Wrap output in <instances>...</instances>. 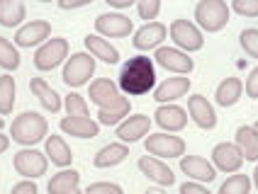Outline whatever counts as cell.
<instances>
[{"instance_id": "1", "label": "cell", "mask_w": 258, "mask_h": 194, "mask_svg": "<svg viewBox=\"0 0 258 194\" xmlns=\"http://www.w3.org/2000/svg\"><path fill=\"white\" fill-rule=\"evenodd\" d=\"M119 90L124 95H146L149 90L156 87V68H154V58L149 56H132L127 63H122L119 68Z\"/></svg>"}, {"instance_id": "2", "label": "cell", "mask_w": 258, "mask_h": 194, "mask_svg": "<svg viewBox=\"0 0 258 194\" xmlns=\"http://www.w3.org/2000/svg\"><path fill=\"white\" fill-rule=\"evenodd\" d=\"M10 136L22 146H34L49 136V124L39 112H22L13 119Z\"/></svg>"}, {"instance_id": "3", "label": "cell", "mask_w": 258, "mask_h": 194, "mask_svg": "<svg viewBox=\"0 0 258 194\" xmlns=\"http://www.w3.org/2000/svg\"><path fill=\"white\" fill-rule=\"evenodd\" d=\"M90 102L98 105L100 110L105 112H117V110H124L129 107V100L122 97V90L119 85L112 83L110 78H98L90 83Z\"/></svg>"}, {"instance_id": "4", "label": "cell", "mask_w": 258, "mask_h": 194, "mask_svg": "<svg viewBox=\"0 0 258 194\" xmlns=\"http://www.w3.org/2000/svg\"><path fill=\"white\" fill-rule=\"evenodd\" d=\"M93 73H95V56L78 51V54H71V58H66L61 80L69 87H81L93 78Z\"/></svg>"}, {"instance_id": "5", "label": "cell", "mask_w": 258, "mask_h": 194, "mask_svg": "<svg viewBox=\"0 0 258 194\" xmlns=\"http://www.w3.org/2000/svg\"><path fill=\"white\" fill-rule=\"evenodd\" d=\"M195 20L205 32H219L229 22V8L224 0H200L195 5Z\"/></svg>"}, {"instance_id": "6", "label": "cell", "mask_w": 258, "mask_h": 194, "mask_svg": "<svg viewBox=\"0 0 258 194\" xmlns=\"http://www.w3.org/2000/svg\"><path fill=\"white\" fill-rule=\"evenodd\" d=\"M13 165H15V170H17V175H22L25 180H37V177L46 175L49 158H46V153L27 146V148H22V151L15 153Z\"/></svg>"}, {"instance_id": "7", "label": "cell", "mask_w": 258, "mask_h": 194, "mask_svg": "<svg viewBox=\"0 0 258 194\" xmlns=\"http://www.w3.org/2000/svg\"><path fill=\"white\" fill-rule=\"evenodd\" d=\"M69 58V39L63 37H49L46 42L34 51V66L39 70H51Z\"/></svg>"}, {"instance_id": "8", "label": "cell", "mask_w": 258, "mask_h": 194, "mask_svg": "<svg viewBox=\"0 0 258 194\" xmlns=\"http://www.w3.org/2000/svg\"><path fill=\"white\" fill-rule=\"evenodd\" d=\"M144 146L149 155H156V158H183L185 155V141L173 134H149Z\"/></svg>"}, {"instance_id": "9", "label": "cell", "mask_w": 258, "mask_h": 194, "mask_svg": "<svg viewBox=\"0 0 258 194\" xmlns=\"http://www.w3.org/2000/svg\"><path fill=\"white\" fill-rule=\"evenodd\" d=\"M168 32H171V39L175 42V46L183 49L185 54L200 51L202 46H205V37H202L200 27L192 25V22H187V20H173Z\"/></svg>"}, {"instance_id": "10", "label": "cell", "mask_w": 258, "mask_h": 194, "mask_svg": "<svg viewBox=\"0 0 258 194\" xmlns=\"http://www.w3.org/2000/svg\"><path fill=\"white\" fill-rule=\"evenodd\" d=\"M154 61L158 66H163L166 70L178 73V75H187L195 68V61L183 49H178V46H158L156 54H154Z\"/></svg>"}, {"instance_id": "11", "label": "cell", "mask_w": 258, "mask_h": 194, "mask_svg": "<svg viewBox=\"0 0 258 194\" xmlns=\"http://www.w3.org/2000/svg\"><path fill=\"white\" fill-rule=\"evenodd\" d=\"M51 37V25L46 20H32L27 25H20L15 32V44L22 49H32L37 44H44Z\"/></svg>"}, {"instance_id": "12", "label": "cell", "mask_w": 258, "mask_h": 194, "mask_svg": "<svg viewBox=\"0 0 258 194\" xmlns=\"http://www.w3.org/2000/svg\"><path fill=\"white\" fill-rule=\"evenodd\" d=\"M134 29V22L127 15L119 13H105L95 17V32L100 37H129Z\"/></svg>"}, {"instance_id": "13", "label": "cell", "mask_w": 258, "mask_h": 194, "mask_svg": "<svg viewBox=\"0 0 258 194\" xmlns=\"http://www.w3.org/2000/svg\"><path fill=\"white\" fill-rule=\"evenodd\" d=\"M212 165L222 172H239V167L244 165V153L236 143H217L212 148Z\"/></svg>"}, {"instance_id": "14", "label": "cell", "mask_w": 258, "mask_h": 194, "mask_svg": "<svg viewBox=\"0 0 258 194\" xmlns=\"http://www.w3.org/2000/svg\"><path fill=\"white\" fill-rule=\"evenodd\" d=\"M149 129H151V119L146 114H129L124 122L117 124V139L122 143H134L149 136Z\"/></svg>"}, {"instance_id": "15", "label": "cell", "mask_w": 258, "mask_h": 194, "mask_svg": "<svg viewBox=\"0 0 258 194\" xmlns=\"http://www.w3.org/2000/svg\"><path fill=\"white\" fill-rule=\"evenodd\" d=\"M137 165H139V170H142L149 180L156 182V184H161V187H171L173 182H175L173 170L166 165L161 158H156V155H142Z\"/></svg>"}, {"instance_id": "16", "label": "cell", "mask_w": 258, "mask_h": 194, "mask_svg": "<svg viewBox=\"0 0 258 194\" xmlns=\"http://www.w3.org/2000/svg\"><path fill=\"white\" fill-rule=\"evenodd\" d=\"M166 34H168V29L163 22H146L144 27H139L134 32V49H139V51H149V49H158L161 42L166 39Z\"/></svg>"}, {"instance_id": "17", "label": "cell", "mask_w": 258, "mask_h": 194, "mask_svg": "<svg viewBox=\"0 0 258 194\" xmlns=\"http://www.w3.org/2000/svg\"><path fill=\"white\" fill-rule=\"evenodd\" d=\"M187 114L200 129H215L217 126V114L215 107L207 102L205 95H190L187 97Z\"/></svg>"}, {"instance_id": "18", "label": "cell", "mask_w": 258, "mask_h": 194, "mask_svg": "<svg viewBox=\"0 0 258 194\" xmlns=\"http://www.w3.org/2000/svg\"><path fill=\"white\" fill-rule=\"evenodd\" d=\"M180 170L192 182H212L217 177L215 165L207 158H202V155H183L180 158Z\"/></svg>"}, {"instance_id": "19", "label": "cell", "mask_w": 258, "mask_h": 194, "mask_svg": "<svg viewBox=\"0 0 258 194\" xmlns=\"http://www.w3.org/2000/svg\"><path fill=\"white\" fill-rule=\"evenodd\" d=\"M190 78L185 75H173V78H166L161 85H156V90H154V100L161 102V105H166V102H175V100H180V97L187 95V90H190Z\"/></svg>"}, {"instance_id": "20", "label": "cell", "mask_w": 258, "mask_h": 194, "mask_svg": "<svg viewBox=\"0 0 258 194\" xmlns=\"http://www.w3.org/2000/svg\"><path fill=\"white\" fill-rule=\"evenodd\" d=\"M154 117H156V124L161 129H166L168 134L171 131H180V129H185L187 124V112L183 107H178V105H171V102H166V105H161L156 112H154Z\"/></svg>"}, {"instance_id": "21", "label": "cell", "mask_w": 258, "mask_h": 194, "mask_svg": "<svg viewBox=\"0 0 258 194\" xmlns=\"http://www.w3.org/2000/svg\"><path fill=\"white\" fill-rule=\"evenodd\" d=\"M61 131L76 139H95L100 134V124L90 117H63L61 119Z\"/></svg>"}, {"instance_id": "22", "label": "cell", "mask_w": 258, "mask_h": 194, "mask_svg": "<svg viewBox=\"0 0 258 194\" xmlns=\"http://www.w3.org/2000/svg\"><path fill=\"white\" fill-rule=\"evenodd\" d=\"M44 148H46V158L54 163V165L58 167H69L73 163V151L69 148V143L61 139V136H56V134H51V136H46L44 139Z\"/></svg>"}, {"instance_id": "23", "label": "cell", "mask_w": 258, "mask_h": 194, "mask_svg": "<svg viewBox=\"0 0 258 194\" xmlns=\"http://www.w3.org/2000/svg\"><path fill=\"white\" fill-rule=\"evenodd\" d=\"M241 92H244V83L236 75H229V78H224L222 83L217 85L215 100L219 107H234L241 100Z\"/></svg>"}, {"instance_id": "24", "label": "cell", "mask_w": 258, "mask_h": 194, "mask_svg": "<svg viewBox=\"0 0 258 194\" xmlns=\"http://www.w3.org/2000/svg\"><path fill=\"white\" fill-rule=\"evenodd\" d=\"M29 90L34 92V97H37L39 102H42L44 110H49V112L61 110V105H63V102H61V95H58L46 80H42V78H32V80H29Z\"/></svg>"}, {"instance_id": "25", "label": "cell", "mask_w": 258, "mask_h": 194, "mask_svg": "<svg viewBox=\"0 0 258 194\" xmlns=\"http://www.w3.org/2000/svg\"><path fill=\"white\" fill-rule=\"evenodd\" d=\"M86 49L88 54H93L95 58H100L105 63H119V51H117L107 39H102L100 34H88L86 37Z\"/></svg>"}, {"instance_id": "26", "label": "cell", "mask_w": 258, "mask_h": 194, "mask_svg": "<svg viewBox=\"0 0 258 194\" xmlns=\"http://www.w3.org/2000/svg\"><path fill=\"white\" fill-rule=\"evenodd\" d=\"M78 184H81V172L78 170H69V167H63L61 172H56L49 184H46V189L49 194H71L73 189H78Z\"/></svg>"}, {"instance_id": "27", "label": "cell", "mask_w": 258, "mask_h": 194, "mask_svg": "<svg viewBox=\"0 0 258 194\" xmlns=\"http://www.w3.org/2000/svg\"><path fill=\"white\" fill-rule=\"evenodd\" d=\"M127 155H129V148L124 143H110V146H102L100 151L95 153L93 165L95 167H115V165H119Z\"/></svg>"}, {"instance_id": "28", "label": "cell", "mask_w": 258, "mask_h": 194, "mask_svg": "<svg viewBox=\"0 0 258 194\" xmlns=\"http://www.w3.org/2000/svg\"><path fill=\"white\" fill-rule=\"evenodd\" d=\"M27 17L22 0H0V25L3 27H20Z\"/></svg>"}, {"instance_id": "29", "label": "cell", "mask_w": 258, "mask_h": 194, "mask_svg": "<svg viewBox=\"0 0 258 194\" xmlns=\"http://www.w3.org/2000/svg\"><path fill=\"white\" fill-rule=\"evenodd\" d=\"M236 146L244 153V160H258V131L256 126H239L236 129Z\"/></svg>"}, {"instance_id": "30", "label": "cell", "mask_w": 258, "mask_h": 194, "mask_svg": "<svg viewBox=\"0 0 258 194\" xmlns=\"http://www.w3.org/2000/svg\"><path fill=\"white\" fill-rule=\"evenodd\" d=\"M15 95H17V85H15V78L3 73L0 75V117L10 114L15 107Z\"/></svg>"}, {"instance_id": "31", "label": "cell", "mask_w": 258, "mask_h": 194, "mask_svg": "<svg viewBox=\"0 0 258 194\" xmlns=\"http://www.w3.org/2000/svg\"><path fill=\"white\" fill-rule=\"evenodd\" d=\"M251 192V180H248V175H231L227 177V182H222V187H219V192L217 194H248Z\"/></svg>"}, {"instance_id": "32", "label": "cell", "mask_w": 258, "mask_h": 194, "mask_svg": "<svg viewBox=\"0 0 258 194\" xmlns=\"http://www.w3.org/2000/svg\"><path fill=\"white\" fill-rule=\"evenodd\" d=\"M0 68L5 70L20 68V54H17L15 44L8 42L5 37H0Z\"/></svg>"}, {"instance_id": "33", "label": "cell", "mask_w": 258, "mask_h": 194, "mask_svg": "<svg viewBox=\"0 0 258 194\" xmlns=\"http://www.w3.org/2000/svg\"><path fill=\"white\" fill-rule=\"evenodd\" d=\"M63 107H66V114L69 117H88L90 112H88V102L83 95H78V92H69L66 100H63Z\"/></svg>"}, {"instance_id": "34", "label": "cell", "mask_w": 258, "mask_h": 194, "mask_svg": "<svg viewBox=\"0 0 258 194\" xmlns=\"http://www.w3.org/2000/svg\"><path fill=\"white\" fill-rule=\"evenodd\" d=\"M239 44H241V49H244L251 58H256L258 61V29H253V27L244 29L241 37H239Z\"/></svg>"}, {"instance_id": "35", "label": "cell", "mask_w": 258, "mask_h": 194, "mask_svg": "<svg viewBox=\"0 0 258 194\" xmlns=\"http://www.w3.org/2000/svg\"><path fill=\"white\" fill-rule=\"evenodd\" d=\"M158 10H161V0H137V13L146 22H154Z\"/></svg>"}, {"instance_id": "36", "label": "cell", "mask_w": 258, "mask_h": 194, "mask_svg": "<svg viewBox=\"0 0 258 194\" xmlns=\"http://www.w3.org/2000/svg\"><path fill=\"white\" fill-rule=\"evenodd\" d=\"M127 117H129V107H124V110H117V112H105V110H100V112H98V124L117 126L119 122H124Z\"/></svg>"}, {"instance_id": "37", "label": "cell", "mask_w": 258, "mask_h": 194, "mask_svg": "<svg viewBox=\"0 0 258 194\" xmlns=\"http://www.w3.org/2000/svg\"><path fill=\"white\" fill-rule=\"evenodd\" d=\"M231 10L244 17H258V0H231Z\"/></svg>"}, {"instance_id": "38", "label": "cell", "mask_w": 258, "mask_h": 194, "mask_svg": "<svg viewBox=\"0 0 258 194\" xmlns=\"http://www.w3.org/2000/svg\"><path fill=\"white\" fill-rule=\"evenodd\" d=\"M86 194H124V192L115 182H93V184L86 187Z\"/></svg>"}, {"instance_id": "39", "label": "cell", "mask_w": 258, "mask_h": 194, "mask_svg": "<svg viewBox=\"0 0 258 194\" xmlns=\"http://www.w3.org/2000/svg\"><path fill=\"white\" fill-rule=\"evenodd\" d=\"M10 194H39V189H37L34 180H22V182H17V184H13Z\"/></svg>"}, {"instance_id": "40", "label": "cell", "mask_w": 258, "mask_h": 194, "mask_svg": "<svg viewBox=\"0 0 258 194\" xmlns=\"http://www.w3.org/2000/svg\"><path fill=\"white\" fill-rule=\"evenodd\" d=\"M180 194H212V192H210L202 182L190 180V182H183V184H180Z\"/></svg>"}, {"instance_id": "41", "label": "cell", "mask_w": 258, "mask_h": 194, "mask_svg": "<svg viewBox=\"0 0 258 194\" xmlns=\"http://www.w3.org/2000/svg\"><path fill=\"white\" fill-rule=\"evenodd\" d=\"M246 95L253 97V100L258 97V68H253L246 78Z\"/></svg>"}, {"instance_id": "42", "label": "cell", "mask_w": 258, "mask_h": 194, "mask_svg": "<svg viewBox=\"0 0 258 194\" xmlns=\"http://www.w3.org/2000/svg\"><path fill=\"white\" fill-rule=\"evenodd\" d=\"M61 10H76V8H83V5H90L95 0H56Z\"/></svg>"}, {"instance_id": "43", "label": "cell", "mask_w": 258, "mask_h": 194, "mask_svg": "<svg viewBox=\"0 0 258 194\" xmlns=\"http://www.w3.org/2000/svg\"><path fill=\"white\" fill-rule=\"evenodd\" d=\"M107 5H112V8H129V5H137V0H105Z\"/></svg>"}, {"instance_id": "44", "label": "cell", "mask_w": 258, "mask_h": 194, "mask_svg": "<svg viewBox=\"0 0 258 194\" xmlns=\"http://www.w3.org/2000/svg\"><path fill=\"white\" fill-rule=\"evenodd\" d=\"M8 146H10V136H5V134L0 131V153L8 151Z\"/></svg>"}, {"instance_id": "45", "label": "cell", "mask_w": 258, "mask_h": 194, "mask_svg": "<svg viewBox=\"0 0 258 194\" xmlns=\"http://www.w3.org/2000/svg\"><path fill=\"white\" fill-rule=\"evenodd\" d=\"M146 194H168V192H163V189H146Z\"/></svg>"}, {"instance_id": "46", "label": "cell", "mask_w": 258, "mask_h": 194, "mask_svg": "<svg viewBox=\"0 0 258 194\" xmlns=\"http://www.w3.org/2000/svg\"><path fill=\"white\" fill-rule=\"evenodd\" d=\"M253 182H256V187H258V165H256V172H253Z\"/></svg>"}, {"instance_id": "47", "label": "cell", "mask_w": 258, "mask_h": 194, "mask_svg": "<svg viewBox=\"0 0 258 194\" xmlns=\"http://www.w3.org/2000/svg\"><path fill=\"white\" fill-rule=\"evenodd\" d=\"M3 126H5V119H3V117H0V131H3Z\"/></svg>"}, {"instance_id": "48", "label": "cell", "mask_w": 258, "mask_h": 194, "mask_svg": "<svg viewBox=\"0 0 258 194\" xmlns=\"http://www.w3.org/2000/svg\"><path fill=\"white\" fill-rule=\"evenodd\" d=\"M71 194H86V192H81V189H73V192Z\"/></svg>"}, {"instance_id": "49", "label": "cell", "mask_w": 258, "mask_h": 194, "mask_svg": "<svg viewBox=\"0 0 258 194\" xmlns=\"http://www.w3.org/2000/svg\"><path fill=\"white\" fill-rule=\"evenodd\" d=\"M39 3H51V0H39Z\"/></svg>"}, {"instance_id": "50", "label": "cell", "mask_w": 258, "mask_h": 194, "mask_svg": "<svg viewBox=\"0 0 258 194\" xmlns=\"http://www.w3.org/2000/svg\"><path fill=\"white\" fill-rule=\"evenodd\" d=\"M253 126H256V131H258V122H256V124H253Z\"/></svg>"}]
</instances>
